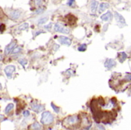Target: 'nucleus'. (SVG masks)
<instances>
[{
  "instance_id": "f257e3e1",
  "label": "nucleus",
  "mask_w": 131,
  "mask_h": 130,
  "mask_svg": "<svg viewBox=\"0 0 131 130\" xmlns=\"http://www.w3.org/2000/svg\"><path fill=\"white\" fill-rule=\"evenodd\" d=\"M53 121H54V116L50 112L45 111L42 113L41 123L43 125H50L53 123Z\"/></svg>"
},
{
  "instance_id": "f03ea898",
  "label": "nucleus",
  "mask_w": 131,
  "mask_h": 130,
  "mask_svg": "<svg viewBox=\"0 0 131 130\" xmlns=\"http://www.w3.org/2000/svg\"><path fill=\"white\" fill-rule=\"evenodd\" d=\"M78 123H79V117L78 116H69L67 119H65V120L64 122V123H67L68 124V126H75Z\"/></svg>"
},
{
  "instance_id": "7ed1b4c3",
  "label": "nucleus",
  "mask_w": 131,
  "mask_h": 130,
  "mask_svg": "<svg viewBox=\"0 0 131 130\" xmlns=\"http://www.w3.org/2000/svg\"><path fill=\"white\" fill-rule=\"evenodd\" d=\"M54 30L56 32H60L63 34H68L70 32V30L61 23H56L54 26Z\"/></svg>"
},
{
  "instance_id": "20e7f679",
  "label": "nucleus",
  "mask_w": 131,
  "mask_h": 130,
  "mask_svg": "<svg viewBox=\"0 0 131 130\" xmlns=\"http://www.w3.org/2000/svg\"><path fill=\"white\" fill-rule=\"evenodd\" d=\"M21 16V11L20 10H12L8 12V17L14 21H16L18 19L20 18V17Z\"/></svg>"
},
{
  "instance_id": "39448f33",
  "label": "nucleus",
  "mask_w": 131,
  "mask_h": 130,
  "mask_svg": "<svg viewBox=\"0 0 131 130\" xmlns=\"http://www.w3.org/2000/svg\"><path fill=\"white\" fill-rule=\"evenodd\" d=\"M30 107H31V110H32L33 111L36 112V113H39V112H41V111H43L44 109H45V107H44L43 105H40V104L37 103L35 102V101L32 102V103H31Z\"/></svg>"
},
{
  "instance_id": "423d86ee",
  "label": "nucleus",
  "mask_w": 131,
  "mask_h": 130,
  "mask_svg": "<svg viewBox=\"0 0 131 130\" xmlns=\"http://www.w3.org/2000/svg\"><path fill=\"white\" fill-rule=\"evenodd\" d=\"M4 71L8 77H12V74L15 71V67L14 65H8L5 67Z\"/></svg>"
},
{
  "instance_id": "0eeeda50",
  "label": "nucleus",
  "mask_w": 131,
  "mask_h": 130,
  "mask_svg": "<svg viewBox=\"0 0 131 130\" xmlns=\"http://www.w3.org/2000/svg\"><path fill=\"white\" fill-rule=\"evenodd\" d=\"M58 41L61 44H64L67 46H70L71 44V40L65 36H60L58 37Z\"/></svg>"
},
{
  "instance_id": "6e6552de",
  "label": "nucleus",
  "mask_w": 131,
  "mask_h": 130,
  "mask_svg": "<svg viewBox=\"0 0 131 130\" xmlns=\"http://www.w3.org/2000/svg\"><path fill=\"white\" fill-rule=\"evenodd\" d=\"M15 44H16V41H13L9 44H8L5 47V55L9 54L12 51V50L15 48Z\"/></svg>"
},
{
  "instance_id": "1a4fd4ad",
  "label": "nucleus",
  "mask_w": 131,
  "mask_h": 130,
  "mask_svg": "<svg viewBox=\"0 0 131 130\" xmlns=\"http://www.w3.org/2000/svg\"><path fill=\"white\" fill-rule=\"evenodd\" d=\"M114 16H115V18L117 20V21L120 24H122V25H126V21L124 19V18L121 15L119 14L118 12L115 11L114 12Z\"/></svg>"
},
{
  "instance_id": "9d476101",
  "label": "nucleus",
  "mask_w": 131,
  "mask_h": 130,
  "mask_svg": "<svg viewBox=\"0 0 131 130\" xmlns=\"http://www.w3.org/2000/svg\"><path fill=\"white\" fill-rule=\"evenodd\" d=\"M104 66H105L108 70H110V69H111V68H113L114 67L116 66V62H115V61L113 60V59H107V60L106 61V62L104 63Z\"/></svg>"
},
{
  "instance_id": "9b49d317",
  "label": "nucleus",
  "mask_w": 131,
  "mask_h": 130,
  "mask_svg": "<svg viewBox=\"0 0 131 130\" xmlns=\"http://www.w3.org/2000/svg\"><path fill=\"white\" fill-rule=\"evenodd\" d=\"M90 8H91V10L93 13H95L97 10V8H98V2L96 1V0H92L90 2Z\"/></svg>"
},
{
  "instance_id": "f8f14e48",
  "label": "nucleus",
  "mask_w": 131,
  "mask_h": 130,
  "mask_svg": "<svg viewBox=\"0 0 131 130\" xmlns=\"http://www.w3.org/2000/svg\"><path fill=\"white\" fill-rule=\"evenodd\" d=\"M112 18H113V15L110 11H108L107 13H105V14H104L103 15L101 16V20H103L104 21H111L112 19Z\"/></svg>"
},
{
  "instance_id": "ddd939ff",
  "label": "nucleus",
  "mask_w": 131,
  "mask_h": 130,
  "mask_svg": "<svg viewBox=\"0 0 131 130\" xmlns=\"http://www.w3.org/2000/svg\"><path fill=\"white\" fill-rule=\"evenodd\" d=\"M66 18H67V21L70 24V25H74L76 23L77 21V18L71 14H68L66 15Z\"/></svg>"
},
{
  "instance_id": "4468645a",
  "label": "nucleus",
  "mask_w": 131,
  "mask_h": 130,
  "mask_svg": "<svg viewBox=\"0 0 131 130\" xmlns=\"http://www.w3.org/2000/svg\"><path fill=\"white\" fill-rule=\"evenodd\" d=\"M110 7L109 3H106V2H102L101 4H100L99 5V12L101 13L104 11H105L106 9H107Z\"/></svg>"
},
{
  "instance_id": "2eb2a0df",
  "label": "nucleus",
  "mask_w": 131,
  "mask_h": 130,
  "mask_svg": "<svg viewBox=\"0 0 131 130\" xmlns=\"http://www.w3.org/2000/svg\"><path fill=\"white\" fill-rule=\"evenodd\" d=\"M127 54L125 53V52H121L120 54H119V56H118V58H119V61H120V62H124L126 59H127Z\"/></svg>"
},
{
  "instance_id": "dca6fc26",
  "label": "nucleus",
  "mask_w": 131,
  "mask_h": 130,
  "mask_svg": "<svg viewBox=\"0 0 131 130\" xmlns=\"http://www.w3.org/2000/svg\"><path fill=\"white\" fill-rule=\"evenodd\" d=\"M13 108H14V104H13V103H9V104L5 107V113L6 114H9V113L12 111Z\"/></svg>"
},
{
  "instance_id": "f3484780",
  "label": "nucleus",
  "mask_w": 131,
  "mask_h": 130,
  "mask_svg": "<svg viewBox=\"0 0 131 130\" xmlns=\"http://www.w3.org/2000/svg\"><path fill=\"white\" fill-rule=\"evenodd\" d=\"M30 129L31 130H41V125H40L38 123H34L30 126Z\"/></svg>"
},
{
  "instance_id": "a211bd4d",
  "label": "nucleus",
  "mask_w": 131,
  "mask_h": 130,
  "mask_svg": "<svg viewBox=\"0 0 131 130\" xmlns=\"http://www.w3.org/2000/svg\"><path fill=\"white\" fill-rule=\"evenodd\" d=\"M28 28V23H23L21 24L20 26L18 27V31H24V30H27Z\"/></svg>"
},
{
  "instance_id": "6ab92c4d",
  "label": "nucleus",
  "mask_w": 131,
  "mask_h": 130,
  "mask_svg": "<svg viewBox=\"0 0 131 130\" xmlns=\"http://www.w3.org/2000/svg\"><path fill=\"white\" fill-rule=\"evenodd\" d=\"M48 17H42V18H41L40 19H38V25H43V24H45V22H47L48 21Z\"/></svg>"
},
{
  "instance_id": "aec40b11",
  "label": "nucleus",
  "mask_w": 131,
  "mask_h": 130,
  "mask_svg": "<svg viewBox=\"0 0 131 130\" xmlns=\"http://www.w3.org/2000/svg\"><path fill=\"white\" fill-rule=\"evenodd\" d=\"M35 4L38 8H39V7H42V5H44V2L42 0H35Z\"/></svg>"
},
{
  "instance_id": "412c9836",
  "label": "nucleus",
  "mask_w": 131,
  "mask_h": 130,
  "mask_svg": "<svg viewBox=\"0 0 131 130\" xmlns=\"http://www.w3.org/2000/svg\"><path fill=\"white\" fill-rule=\"evenodd\" d=\"M21 51V47H16V48H15L12 50V51L11 53L13 54H18V53H19Z\"/></svg>"
},
{
  "instance_id": "4be33fe9",
  "label": "nucleus",
  "mask_w": 131,
  "mask_h": 130,
  "mask_svg": "<svg viewBox=\"0 0 131 130\" xmlns=\"http://www.w3.org/2000/svg\"><path fill=\"white\" fill-rule=\"evenodd\" d=\"M67 5L69 7H74L75 6V0H68Z\"/></svg>"
},
{
  "instance_id": "5701e85b",
  "label": "nucleus",
  "mask_w": 131,
  "mask_h": 130,
  "mask_svg": "<svg viewBox=\"0 0 131 130\" xmlns=\"http://www.w3.org/2000/svg\"><path fill=\"white\" fill-rule=\"evenodd\" d=\"M45 8H43V7H39V8H38L37 9H36V11H35V14H41V13H42V12H44L45 11Z\"/></svg>"
},
{
  "instance_id": "b1692460",
  "label": "nucleus",
  "mask_w": 131,
  "mask_h": 130,
  "mask_svg": "<svg viewBox=\"0 0 131 130\" xmlns=\"http://www.w3.org/2000/svg\"><path fill=\"white\" fill-rule=\"evenodd\" d=\"M86 49H87V44H83L78 47V51H84Z\"/></svg>"
},
{
  "instance_id": "393cba45",
  "label": "nucleus",
  "mask_w": 131,
  "mask_h": 130,
  "mask_svg": "<svg viewBox=\"0 0 131 130\" xmlns=\"http://www.w3.org/2000/svg\"><path fill=\"white\" fill-rule=\"evenodd\" d=\"M18 62L20 64H21L23 67H25V65L27 64V60L26 59H19L18 60Z\"/></svg>"
},
{
  "instance_id": "a878e982",
  "label": "nucleus",
  "mask_w": 131,
  "mask_h": 130,
  "mask_svg": "<svg viewBox=\"0 0 131 130\" xmlns=\"http://www.w3.org/2000/svg\"><path fill=\"white\" fill-rule=\"evenodd\" d=\"M5 28H6V26L5 24H2V23L0 24V32H3L5 30Z\"/></svg>"
},
{
  "instance_id": "bb28decb",
  "label": "nucleus",
  "mask_w": 131,
  "mask_h": 130,
  "mask_svg": "<svg viewBox=\"0 0 131 130\" xmlns=\"http://www.w3.org/2000/svg\"><path fill=\"white\" fill-rule=\"evenodd\" d=\"M51 26H52V23H49L48 25H45L44 28H45V29H47V30H51Z\"/></svg>"
},
{
  "instance_id": "cd10ccee",
  "label": "nucleus",
  "mask_w": 131,
  "mask_h": 130,
  "mask_svg": "<svg viewBox=\"0 0 131 130\" xmlns=\"http://www.w3.org/2000/svg\"><path fill=\"white\" fill-rule=\"evenodd\" d=\"M51 107H52V108L54 109V110H55V111H56V113H58V112H59V110H59V108H58V107H57L56 106H54L53 103H51Z\"/></svg>"
},
{
  "instance_id": "c85d7f7f",
  "label": "nucleus",
  "mask_w": 131,
  "mask_h": 130,
  "mask_svg": "<svg viewBox=\"0 0 131 130\" xmlns=\"http://www.w3.org/2000/svg\"><path fill=\"white\" fill-rule=\"evenodd\" d=\"M125 80H127V81H131V74H128L126 75Z\"/></svg>"
},
{
  "instance_id": "c756f323",
  "label": "nucleus",
  "mask_w": 131,
  "mask_h": 130,
  "mask_svg": "<svg viewBox=\"0 0 131 130\" xmlns=\"http://www.w3.org/2000/svg\"><path fill=\"white\" fill-rule=\"evenodd\" d=\"M23 115H24V116H25V117H28V116L30 115V113H29V111L25 110V111H24V112H23Z\"/></svg>"
},
{
  "instance_id": "7c9ffc66",
  "label": "nucleus",
  "mask_w": 131,
  "mask_h": 130,
  "mask_svg": "<svg viewBox=\"0 0 131 130\" xmlns=\"http://www.w3.org/2000/svg\"><path fill=\"white\" fill-rule=\"evenodd\" d=\"M41 33H44V31H41V30H40V31H38L35 33V36H38V34H41Z\"/></svg>"
},
{
  "instance_id": "2f4dec72",
  "label": "nucleus",
  "mask_w": 131,
  "mask_h": 130,
  "mask_svg": "<svg viewBox=\"0 0 131 130\" xmlns=\"http://www.w3.org/2000/svg\"><path fill=\"white\" fill-rule=\"evenodd\" d=\"M58 48H59V45H58V44H55V45L54 46V51H57Z\"/></svg>"
},
{
  "instance_id": "473e14b6",
  "label": "nucleus",
  "mask_w": 131,
  "mask_h": 130,
  "mask_svg": "<svg viewBox=\"0 0 131 130\" xmlns=\"http://www.w3.org/2000/svg\"><path fill=\"white\" fill-rule=\"evenodd\" d=\"M4 120H5V117H4V116H3V115H1V114H0V122L3 121Z\"/></svg>"
},
{
  "instance_id": "72a5a7b5",
  "label": "nucleus",
  "mask_w": 131,
  "mask_h": 130,
  "mask_svg": "<svg viewBox=\"0 0 131 130\" xmlns=\"http://www.w3.org/2000/svg\"><path fill=\"white\" fill-rule=\"evenodd\" d=\"M2 58H3V57H2V55H0V61H2Z\"/></svg>"
},
{
  "instance_id": "f704fd0d",
  "label": "nucleus",
  "mask_w": 131,
  "mask_h": 130,
  "mask_svg": "<svg viewBox=\"0 0 131 130\" xmlns=\"http://www.w3.org/2000/svg\"><path fill=\"white\" fill-rule=\"evenodd\" d=\"M1 89H2V84H0V90H1Z\"/></svg>"
},
{
  "instance_id": "c9c22d12",
  "label": "nucleus",
  "mask_w": 131,
  "mask_h": 130,
  "mask_svg": "<svg viewBox=\"0 0 131 130\" xmlns=\"http://www.w3.org/2000/svg\"><path fill=\"white\" fill-rule=\"evenodd\" d=\"M1 67H2V65L0 64V70H1Z\"/></svg>"
}]
</instances>
